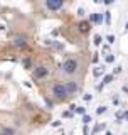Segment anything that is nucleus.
<instances>
[{"mask_svg":"<svg viewBox=\"0 0 128 135\" xmlns=\"http://www.w3.org/2000/svg\"><path fill=\"white\" fill-rule=\"evenodd\" d=\"M62 71L64 73H68V74H72V73H76L78 69V61L76 59H68V61H64L62 63Z\"/></svg>","mask_w":128,"mask_h":135,"instance_id":"2","label":"nucleus"},{"mask_svg":"<svg viewBox=\"0 0 128 135\" xmlns=\"http://www.w3.org/2000/svg\"><path fill=\"white\" fill-rule=\"evenodd\" d=\"M113 0H104V4H111Z\"/></svg>","mask_w":128,"mask_h":135,"instance_id":"14","label":"nucleus"},{"mask_svg":"<svg viewBox=\"0 0 128 135\" xmlns=\"http://www.w3.org/2000/svg\"><path fill=\"white\" fill-rule=\"evenodd\" d=\"M110 81H111V76H106V78H104V81H103V83H110Z\"/></svg>","mask_w":128,"mask_h":135,"instance_id":"12","label":"nucleus"},{"mask_svg":"<svg viewBox=\"0 0 128 135\" xmlns=\"http://www.w3.org/2000/svg\"><path fill=\"white\" fill-rule=\"evenodd\" d=\"M100 42H101V37L96 36V37H94V44H100Z\"/></svg>","mask_w":128,"mask_h":135,"instance_id":"10","label":"nucleus"},{"mask_svg":"<svg viewBox=\"0 0 128 135\" xmlns=\"http://www.w3.org/2000/svg\"><path fill=\"white\" fill-rule=\"evenodd\" d=\"M24 66H25V68H27V69H29V68H30V66H32L30 59H24Z\"/></svg>","mask_w":128,"mask_h":135,"instance_id":"7","label":"nucleus"},{"mask_svg":"<svg viewBox=\"0 0 128 135\" xmlns=\"http://www.w3.org/2000/svg\"><path fill=\"white\" fill-rule=\"evenodd\" d=\"M108 42H115V37H113V36H108Z\"/></svg>","mask_w":128,"mask_h":135,"instance_id":"13","label":"nucleus"},{"mask_svg":"<svg viewBox=\"0 0 128 135\" xmlns=\"http://www.w3.org/2000/svg\"><path fill=\"white\" fill-rule=\"evenodd\" d=\"M101 73H104V68H103V69H101V68H98V69H94V74H96V76H100Z\"/></svg>","mask_w":128,"mask_h":135,"instance_id":"8","label":"nucleus"},{"mask_svg":"<svg viewBox=\"0 0 128 135\" xmlns=\"http://www.w3.org/2000/svg\"><path fill=\"white\" fill-rule=\"evenodd\" d=\"M104 111H106V108H104V107H101V108H98V113H104Z\"/></svg>","mask_w":128,"mask_h":135,"instance_id":"11","label":"nucleus"},{"mask_svg":"<svg viewBox=\"0 0 128 135\" xmlns=\"http://www.w3.org/2000/svg\"><path fill=\"white\" fill-rule=\"evenodd\" d=\"M14 44H15L17 47H24V46H25V39H24V37H17L15 41H14Z\"/></svg>","mask_w":128,"mask_h":135,"instance_id":"6","label":"nucleus"},{"mask_svg":"<svg viewBox=\"0 0 128 135\" xmlns=\"http://www.w3.org/2000/svg\"><path fill=\"white\" fill-rule=\"evenodd\" d=\"M83 122H84V123H89V122H91V117H88V115H84Z\"/></svg>","mask_w":128,"mask_h":135,"instance_id":"9","label":"nucleus"},{"mask_svg":"<svg viewBox=\"0 0 128 135\" xmlns=\"http://www.w3.org/2000/svg\"><path fill=\"white\" fill-rule=\"evenodd\" d=\"M46 74H47V68L46 66H39L36 69V78H44Z\"/></svg>","mask_w":128,"mask_h":135,"instance_id":"4","label":"nucleus"},{"mask_svg":"<svg viewBox=\"0 0 128 135\" xmlns=\"http://www.w3.org/2000/svg\"><path fill=\"white\" fill-rule=\"evenodd\" d=\"M46 5L49 10H59L64 5V0H46Z\"/></svg>","mask_w":128,"mask_h":135,"instance_id":"3","label":"nucleus"},{"mask_svg":"<svg viewBox=\"0 0 128 135\" xmlns=\"http://www.w3.org/2000/svg\"><path fill=\"white\" fill-rule=\"evenodd\" d=\"M74 91H78L76 83H66V85H56L52 88V93L56 95L57 98H66L68 95H72Z\"/></svg>","mask_w":128,"mask_h":135,"instance_id":"1","label":"nucleus"},{"mask_svg":"<svg viewBox=\"0 0 128 135\" xmlns=\"http://www.w3.org/2000/svg\"><path fill=\"white\" fill-rule=\"evenodd\" d=\"M126 29H128V22H126Z\"/></svg>","mask_w":128,"mask_h":135,"instance_id":"16","label":"nucleus"},{"mask_svg":"<svg viewBox=\"0 0 128 135\" xmlns=\"http://www.w3.org/2000/svg\"><path fill=\"white\" fill-rule=\"evenodd\" d=\"M2 29H4V25H0V30H2Z\"/></svg>","mask_w":128,"mask_h":135,"instance_id":"15","label":"nucleus"},{"mask_svg":"<svg viewBox=\"0 0 128 135\" xmlns=\"http://www.w3.org/2000/svg\"><path fill=\"white\" fill-rule=\"evenodd\" d=\"M89 29H91L89 22H86V20H84V22H81V24H79V30H81V32H88Z\"/></svg>","mask_w":128,"mask_h":135,"instance_id":"5","label":"nucleus"}]
</instances>
